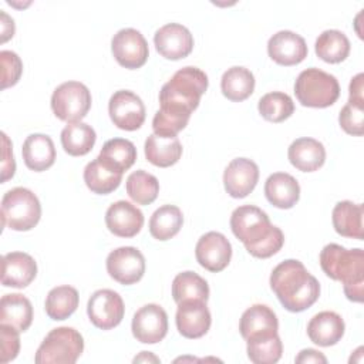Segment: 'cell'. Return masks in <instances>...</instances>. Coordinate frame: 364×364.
<instances>
[{
  "label": "cell",
  "mask_w": 364,
  "mask_h": 364,
  "mask_svg": "<svg viewBox=\"0 0 364 364\" xmlns=\"http://www.w3.org/2000/svg\"><path fill=\"white\" fill-rule=\"evenodd\" d=\"M270 287L282 306L291 313L304 311L320 296L318 280L296 259H287L273 269Z\"/></svg>",
  "instance_id": "obj_1"
},
{
  "label": "cell",
  "mask_w": 364,
  "mask_h": 364,
  "mask_svg": "<svg viewBox=\"0 0 364 364\" xmlns=\"http://www.w3.org/2000/svg\"><path fill=\"white\" fill-rule=\"evenodd\" d=\"M320 266L333 280L341 282L348 300L361 303L364 296V252L328 243L320 252Z\"/></svg>",
  "instance_id": "obj_2"
},
{
  "label": "cell",
  "mask_w": 364,
  "mask_h": 364,
  "mask_svg": "<svg viewBox=\"0 0 364 364\" xmlns=\"http://www.w3.org/2000/svg\"><path fill=\"white\" fill-rule=\"evenodd\" d=\"M208 88V75L198 67L178 70L159 91L161 109L191 115Z\"/></svg>",
  "instance_id": "obj_3"
},
{
  "label": "cell",
  "mask_w": 364,
  "mask_h": 364,
  "mask_svg": "<svg viewBox=\"0 0 364 364\" xmlns=\"http://www.w3.org/2000/svg\"><path fill=\"white\" fill-rule=\"evenodd\" d=\"M294 94L304 107L326 108L333 105L340 97V84L333 74L311 67L297 75Z\"/></svg>",
  "instance_id": "obj_4"
},
{
  "label": "cell",
  "mask_w": 364,
  "mask_h": 364,
  "mask_svg": "<svg viewBox=\"0 0 364 364\" xmlns=\"http://www.w3.org/2000/svg\"><path fill=\"white\" fill-rule=\"evenodd\" d=\"M41 218L38 198L27 188H13L1 199V223L13 230H30Z\"/></svg>",
  "instance_id": "obj_5"
},
{
  "label": "cell",
  "mask_w": 364,
  "mask_h": 364,
  "mask_svg": "<svg viewBox=\"0 0 364 364\" xmlns=\"http://www.w3.org/2000/svg\"><path fill=\"white\" fill-rule=\"evenodd\" d=\"M84 350L82 336L73 327L53 328L37 348V364H74Z\"/></svg>",
  "instance_id": "obj_6"
},
{
  "label": "cell",
  "mask_w": 364,
  "mask_h": 364,
  "mask_svg": "<svg viewBox=\"0 0 364 364\" xmlns=\"http://www.w3.org/2000/svg\"><path fill=\"white\" fill-rule=\"evenodd\" d=\"M274 228L267 213L253 205H242L236 208L230 216V229L245 245L247 252L266 239Z\"/></svg>",
  "instance_id": "obj_7"
},
{
  "label": "cell",
  "mask_w": 364,
  "mask_h": 364,
  "mask_svg": "<svg viewBox=\"0 0 364 364\" xmlns=\"http://www.w3.org/2000/svg\"><path fill=\"white\" fill-rule=\"evenodd\" d=\"M91 108V92L80 81L60 84L51 95L54 115L65 122H80Z\"/></svg>",
  "instance_id": "obj_8"
},
{
  "label": "cell",
  "mask_w": 364,
  "mask_h": 364,
  "mask_svg": "<svg viewBox=\"0 0 364 364\" xmlns=\"http://www.w3.org/2000/svg\"><path fill=\"white\" fill-rule=\"evenodd\" d=\"M124 313L125 307L122 297L111 289L94 291L87 304L90 321L101 330H111L117 327L122 321Z\"/></svg>",
  "instance_id": "obj_9"
},
{
  "label": "cell",
  "mask_w": 364,
  "mask_h": 364,
  "mask_svg": "<svg viewBox=\"0 0 364 364\" xmlns=\"http://www.w3.org/2000/svg\"><path fill=\"white\" fill-rule=\"evenodd\" d=\"M111 51L117 63L125 68L135 70L142 67L149 54L148 43L141 31L135 28H121L111 40Z\"/></svg>",
  "instance_id": "obj_10"
},
{
  "label": "cell",
  "mask_w": 364,
  "mask_h": 364,
  "mask_svg": "<svg viewBox=\"0 0 364 364\" xmlns=\"http://www.w3.org/2000/svg\"><path fill=\"white\" fill-rule=\"evenodd\" d=\"M109 118L119 129L135 131L145 121V105L132 91H115L108 102Z\"/></svg>",
  "instance_id": "obj_11"
},
{
  "label": "cell",
  "mask_w": 364,
  "mask_h": 364,
  "mask_svg": "<svg viewBox=\"0 0 364 364\" xmlns=\"http://www.w3.org/2000/svg\"><path fill=\"white\" fill-rule=\"evenodd\" d=\"M107 272L121 284H134L145 273V257L134 246H121L108 255Z\"/></svg>",
  "instance_id": "obj_12"
},
{
  "label": "cell",
  "mask_w": 364,
  "mask_h": 364,
  "mask_svg": "<svg viewBox=\"0 0 364 364\" xmlns=\"http://www.w3.org/2000/svg\"><path fill=\"white\" fill-rule=\"evenodd\" d=\"M131 330L134 337L144 344L159 343L168 333L166 311L155 303L142 306L132 317Z\"/></svg>",
  "instance_id": "obj_13"
},
{
  "label": "cell",
  "mask_w": 364,
  "mask_h": 364,
  "mask_svg": "<svg viewBox=\"0 0 364 364\" xmlns=\"http://www.w3.org/2000/svg\"><path fill=\"white\" fill-rule=\"evenodd\" d=\"M196 260L209 272L223 270L232 257V245L220 232H208L202 235L195 247Z\"/></svg>",
  "instance_id": "obj_14"
},
{
  "label": "cell",
  "mask_w": 364,
  "mask_h": 364,
  "mask_svg": "<svg viewBox=\"0 0 364 364\" xmlns=\"http://www.w3.org/2000/svg\"><path fill=\"white\" fill-rule=\"evenodd\" d=\"M156 51L168 60H181L191 54L193 37L191 31L179 23H168L159 27L154 36Z\"/></svg>",
  "instance_id": "obj_15"
},
{
  "label": "cell",
  "mask_w": 364,
  "mask_h": 364,
  "mask_svg": "<svg viewBox=\"0 0 364 364\" xmlns=\"http://www.w3.org/2000/svg\"><path fill=\"white\" fill-rule=\"evenodd\" d=\"M259 181V168L249 158L232 159L223 172L225 191L232 198H246Z\"/></svg>",
  "instance_id": "obj_16"
},
{
  "label": "cell",
  "mask_w": 364,
  "mask_h": 364,
  "mask_svg": "<svg viewBox=\"0 0 364 364\" xmlns=\"http://www.w3.org/2000/svg\"><path fill=\"white\" fill-rule=\"evenodd\" d=\"M212 317L202 300H185L178 304L176 327L186 338H199L205 336L210 327Z\"/></svg>",
  "instance_id": "obj_17"
},
{
  "label": "cell",
  "mask_w": 364,
  "mask_h": 364,
  "mask_svg": "<svg viewBox=\"0 0 364 364\" xmlns=\"http://www.w3.org/2000/svg\"><path fill=\"white\" fill-rule=\"evenodd\" d=\"M267 53L280 65H296L307 57V44L300 34L280 30L269 38Z\"/></svg>",
  "instance_id": "obj_18"
},
{
  "label": "cell",
  "mask_w": 364,
  "mask_h": 364,
  "mask_svg": "<svg viewBox=\"0 0 364 364\" xmlns=\"http://www.w3.org/2000/svg\"><path fill=\"white\" fill-rule=\"evenodd\" d=\"M105 225L115 236L132 237L144 225V213L128 200H117L105 212Z\"/></svg>",
  "instance_id": "obj_19"
},
{
  "label": "cell",
  "mask_w": 364,
  "mask_h": 364,
  "mask_svg": "<svg viewBox=\"0 0 364 364\" xmlns=\"http://www.w3.org/2000/svg\"><path fill=\"white\" fill-rule=\"evenodd\" d=\"M37 274L36 260L24 252H10L1 259V284L6 287H27Z\"/></svg>",
  "instance_id": "obj_20"
},
{
  "label": "cell",
  "mask_w": 364,
  "mask_h": 364,
  "mask_svg": "<svg viewBox=\"0 0 364 364\" xmlns=\"http://www.w3.org/2000/svg\"><path fill=\"white\" fill-rule=\"evenodd\" d=\"M346 324L340 314L336 311H320L313 316L307 324L309 338L320 346L330 347L337 344L344 336Z\"/></svg>",
  "instance_id": "obj_21"
},
{
  "label": "cell",
  "mask_w": 364,
  "mask_h": 364,
  "mask_svg": "<svg viewBox=\"0 0 364 364\" xmlns=\"http://www.w3.org/2000/svg\"><path fill=\"white\" fill-rule=\"evenodd\" d=\"M287 156L290 164L299 171L313 172L323 166L326 161V149L320 141L303 136L290 144Z\"/></svg>",
  "instance_id": "obj_22"
},
{
  "label": "cell",
  "mask_w": 364,
  "mask_h": 364,
  "mask_svg": "<svg viewBox=\"0 0 364 364\" xmlns=\"http://www.w3.org/2000/svg\"><path fill=\"white\" fill-rule=\"evenodd\" d=\"M264 195L273 206L290 209L300 198V186L290 173L274 172L264 182Z\"/></svg>",
  "instance_id": "obj_23"
},
{
  "label": "cell",
  "mask_w": 364,
  "mask_h": 364,
  "mask_svg": "<svg viewBox=\"0 0 364 364\" xmlns=\"http://www.w3.org/2000/svg\"><path fill=\"white\" fill-rule=\"evenodd\" d=\"M24 164L34 172L48 169L55 161V146L46 134H31L26 138L21 148Z\"/></svg>",
  "instance_id": "obj_24"
},
{
  "label": "cell",
  "mask_w": 364,
  "mask_h": 364,
  "mask_svg": "<svg viewBox=\"0 0 364 364\" xmlns=\"http://www.w3.org/2000/svg\"><path fill=\"white\" fill-rule=\"evenodd\" d=\"M145 158L155 166L175 165L182 155V144L176 135L151 134L145 141Z\"/></svg>",
  "instance_id": "obj_25"
},
{
  "label": "cell",
  "mask_w": 364,
  "mask_h": 364,
  "mask_svg": "<svg viewBox=\"0 0 364 364\" xmlns=\"http://www.w3.org/2000/svg\"><path fill=\"white\" fill-rule=\"evenodd\" d=\"M331 220L334 230L344 236L363 240V205L351 200L337 202L333 208Z\"/></svg>",
  "instance_id": "obj_26"
},
{
  "label": "cell",
  "mask_w": 364,
  "mask_h": 364,
  "mask_svg": "<svg viewBox=\"0 0 364 364\" xmlns=\"http://www.w3.org/2000/svg\"><path fill=\"white\" fill-rule=\"evenodd\" d=\"M33 321V306L30 300L20 294H4L0 300V324L14 327L17 331H26Z\"/></svg>",
  "instance_id": "obj_27"
},
{
  "label": "cell",
  "mask_w": 364,
  "mask_h": 364,
  "mask_svg": "<svg viewBox=\"0 0 364 364\" xmlns=\"http://www.w3.org/2000/svg\"><path fill=\"white\" fill-rule=\"evenodd\" d=\"M239 330L245 340L255 334L263 333H277L279 321L276 313L266 304H253L243 311Z\"/></svg>",
  "instance_id": "obj_28"
},
{
  "label": "cell",
  "mask_w": 364,
  "mask_h": 364,
  "mask_svg": "<svg viewBox=\"0 0 364 364\" xmlns=\"http://www.w3.org/2000/svg\"><path fill=\"white\" fill-rule=\"evenodd\" d=\"M122 181V172L112 169L98 156L88 162L84 169V182L87 188L98 195H108L114 192Z\"/></svg>",
  "instance_id": "obj_29"
},
{
  "label": "cell",
  "mask_w": 364,
  "mask_h": 364,
  "mask_svg": "<svg viewBox=\"0 0 364 364\" xmlns=\"http://www.w3.org/2000/svg\"><path fill=\"white\" fill-rule=\"evenodd\" d=\"M246 341L247 357L255 364H274L282 357L283 344L277 333L255 334Z\"/></svg>",
  "instance_id": "obj_30"
},
{
  "label": "cell",
  "mask_w": 364,
  "mask_h": 364,
  "mask_svg": "<svg viewBox=\"0 0 364 364\" xmlns=\"http://www.w3.org/2000/svg\"><path fill=\"white\" fill-rule=\"evenodd\" d=\"M220 88L228 100L235 102L243 101L253 94L255 75L246 67H230L222 75Z\"/></svg>",
  "instance_id": "obj_31"
},
{
  "label": "cell",
  "mask_w": 364,
  "mask_h": 364,
  "mask_svg": "<svg viewBox=\"0 0 364 364\" xmlns=\"http://www.w3.org/2000/svg\"><path fill=\"white\" fill-rule=\"evenodd\" d=\"M97 135L91 125L85 122H70L61 131V145L64 151L71 156H82L88 154L94 144Z\"/></svg>",
  "instance_id": "obj_32"
},
{
  "label": "cell",
  "mask_w": 364,
  "mask_h": 364,
  "mask_svg": "<svg viewBox=\"0 0 364 364\" xmlns=\"http://www.w3.org/2000/svg\"><path fill=\"white\" fill-rule=\"evenodd\" d=\"M98 158L112 169L124 173L134 165L136 159V148L129 139L112 138L102 145Z\"/></svg>",
  "instance_id": "obj_33"
},
{
  "label": "cell",
  "mask_w": 364,
  "mask_h": 364,
  "mask_svg": "<svg viewBox=\"0 0 364 364\" xmlns=\"http://www.w3.org/2000/svg\"><path fill=\"white\" fill-rule=\"evenodd\" d=\"M314 50L318 58L337 64L344 61L350 53V41L340 30H324L316 40Z\"/></svg>",
  "instance_id": "obj_34"
},
{
  "label": "cell",
  "mask_w": 364,
  "mask_h": 364,
  "mask_svg": "<svg viewBox=\"0 0 364 364\" xmlns=\"http://www.w3.org/2000/svg\"><path fill=\"white\" fill-rule=\"evenodd\" d=\"M78 300L77 289L68 284L57 286L46 297V313L51 320H65L77 310Z\"/></svg>",
  "instance_id": "obj_35"
},
{
  "label": "cell",
  "mask_w": 364,
  "mask_h": 364,
  "mask_svg": "<svg viewBox=\"0 0 364 364\" xmlns=\"http://www.w3.org/2000/svg\"><path fill=\"white\" fill-rule=\"evenodd\" d=\"M183 215L175 205L159 206L149 219V232L158 240L173 237L182 228Z\"/></svg>",
  "instance_id": "obj_36"
},
{
  "label": "cell",
  "mask_w": 364,
  "mask_h": 364,
  "mask_svg": "<svg viewBox=\"0 0 364 364\" xmlns=\"http://www.w3.org/2000/svg\"><path fill=\"white\" fill-rule=\"evenodd\" d=\"M172 296L179 304L185 300H202L209 299L208 282L195 272H182L175 276L172 282Z\"/></svg>",
  "instance_id": "obj_37"
},
{
  "label": "cell",
  "mask_w": 364,
  "mask_h": 364,
  "mask_svg": "<svg viewBox=\"0 0 364 364\" xmlns=\"http://www.w3.org/2000/svg\"><path fill=\"white\" fill-rule=\"evenodd\" d=\"M127 193L128 196L138 205H149L152 203L159 192V182L158 179L144 171V169H138L134 171L132 173H129V176L127 178Z\"/></svg>",
  "instance_id": "obj_38"
},
{
  "label": "cell",
  "mask_w": 364,
  "mask_h": 364,
  "mask_svg": "<svg viewBox=\"0 0 364 364\" xmlns=\"http://www.w3.org/2000/svg\"><path fill=\"white\" fill-rule=\"evenodd\" d=\"M257 109L266 121L282 122L294 112V102L286 92L273 91L259 100Z\"/></svg>",
  "instance_id": "obj_39"
},
{
  "label": "cell",
  "mask_w": 364,
  "mask_h": 364,
  "mask_svg": "<svg viewBox=\"0 0 364 364\" xmlns=\"http://www.w3.org/2000/svg\"><path fill=\"white\" fill-rule=\"evenodd\" d=\"M191 115L178 114L166 109H158L152 119V128L155 134L159 135H176L182 131L189 121Z\"/></svg>",
  "instance_id": "obj_40"
},
{
  "label": "cell",
  "mask_w": 364,
  "mask_h": 364,
  "mask_svg": "<svg viewBox=\"0 0 364 364\" xmlns=\"http://www.w3.org/2000/svg\"><path fill=\"white\" fill-rule=\"evenodd\" d=\"M341 128L355 136H361L364 132V102L348 101L338 115Z\"/></svg>",
  "instance_id": "obj_41"
},
{
  "label": "cell",
  "mask_w": 364,
  "mask_h": 364,
  "mask_svg": "<svg viewBox=\"0 0 364 364\" xmlns=\"http://www.w3.org/2000/svg\"><path fill=\"white\" fill-rule=\"evenodd\" d=\"M0 61H1V88L11 87L17 84L23 73V63L20 57L10 50L0 51Z\"/></svg>",
  "instance_id": "obj_42"
},
{
  "label": "cell",
  "mask_w": 364,
  "mask_h": 364,
  "mask_svg": "<svg viewBox=\"0 0 364 364\" xmlns=\"http://www.w3.org/2000/svg\"><path fill=\"white\" fill-rule=\"evenodd\" d=\"M14 327L0 324V363L6 364L14 360L20 351V337Z\"/></svg>",
  "instance_id": "obj_43"
},
{
  "label": "cell",
  "mask_w": 364,
  "mask_h": 364,
  "mask_svg": "<svg viewBox=\"0 0 364 364\" xmlns=\"http://www.w3.org/2000/svg\"><path fill=\"white\" fill-rule=\"evenodd\" d=\"M1 141H3V161H1V182H6L7 179L13 178L16 171V162L13 158L11 151V142L9 136L1 132Z\"/></svg>",
  "instance_id": "obj_44"
},
{
  "label": "cell",
  "mask_w": 364,
  "mask_h": 364,
  "mask_svg": "<svg viewBox=\"0 0 364 364\" xmlns=\"http://www.w3.org/2000/svg\"><path fill=\"white\" fill-rule=\"evenodd\" d=\"M363 78L364 75L360 73L357 74L354 78H351L350 82V98L348 101H354V102H364V85H363Z\"/></svg>",
  "instance_id": "obj_45"
},
{
  "label": "cell",
  "mask_w": 364,
  "mask_h": 364,
  "mask_svg": "<svg viewBox=\"0 0 364 364\" xmlns=\"http://www.w3.org/2000/svg\"><path fill=\"white\" fill-rule=\"evenodd\" d=\"M296 363H321V364H326L327 363V358L317 350L314 348H304L299 353V355L296 357Z\"/></svg>",
  "instance_id": "obj_46"
},
{
  "label": "cell",
  "mask_w": 364,
  "mask_h": 364,
  "mask_svg": "<svg viewBox=\"0 0 364 364\" xmlns=\"http://www.w3.org/2000/svg\"><path fill=\"white\" fill-rule=\"evenodd\" d=\"M1 41H7L14 34V21L1 10Z\"/></svg>",
  "instance_id": "obj_47"
},
{
  "label": "cell",
  "mask_w": 364,
  "mask_h": 364,
  "mask_svg": "<svg viewBox=\"0 0 364 364\" xmlns=\"http://www.w3.org/2000/svg\"><path fill=\"white\" fill-rule=\"evenodd\" d=\"M139 361H154V363H159V358L155 357L154 354H151L149 351H141V354L134 358V363H139Z\"/></svg>",
  "instance_id": "obj_48"
}]
</instances>
